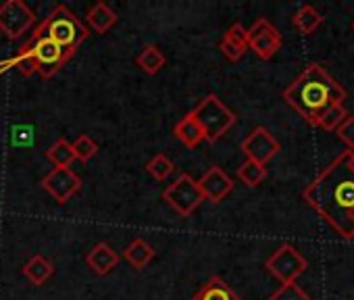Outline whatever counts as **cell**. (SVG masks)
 Listing matches in <instances>:
<instances>
[{
	"mask_svg": "<svg viewBox=\"0 0 354 300\" xmlns=\"http://www.w3.org/2000/svg\"><path fill=\"white\" fill-rule=\"evenodd\" d=\"M238 178L242 184H246L248 188H257L263 184V180L267 178V167L259 165L254 161H244L238 169Z\"/></svg>",
	"mask_w": 354,
	"mask_h": 300,
	"instance_id": "obj_23",
	"label": "cell"
},
{
	"mask_svg": "<svg viewBox=\"0 0 354 300\" xmlns=\"http://www.w3.org/2000/svg\"><path fill=\"white\" fill-rule=\"evenodd\" d=\"M42 188L53 196V200H57L59 205H65L69 198H73L80 188H82V180L75 171L69 169H53L44 180H42Z\"/></svg>",
	"mask_w": 354,
	"mask_h": 300,
	"instance_id": "obj_11",
	"label": "cell"
},
{
	"mask_svg": "<svg viewBox=\"0 0 354 300\" xmlns=\"http://www.w3.org/2000/svg\"><path fill=\"white\" fill-rule=\"evenodd\" d=\"M350 153H352V163H354V150H350Z\"/></svg>",
	"mask_w": 354,
	"mask_h": 300,
	"instance_id": "obj_31",
	"label": "cell"
},
{
	"mask_svg": "<svg viewBox=\"0 0 354 300\" xmlns=\"http://www.w3.org/2000/svg\"><path fill=\"white\" fill-rule=\"evenodd\" d=\"M53 273H55L53 263H50L46 256H42V254L32 256V259L26 263V267H24V275H26L34 285H42V283H46V281L53 277Z\"/></svg>",
	"mask_w": 354,
	"mask_h": 300,
	"instance_id": "obj_17",
	"label": "cell"
},
{
	"mask_svg": "<svg viewBox=\"0 0 354 300\" xmlns=\"http://www.w3.org/2000/svg\"><path fill=\"white\" fill-rule=\"evenodd\" d=\"M11 67H15V61H13V59L3 61V63H0V73H5V71H7V69H11Z\"/></svg>",
	"mask_w": 354,
	"mask_h": 300,
	"instance_id": "obj_30",
	"label": "cell"
},
{
	"mask_svg": "<svg viewBox=\"0 0 354 300\" xmlns=\"http://www.w3.org/2000/svg\"><path fill=\"white\" fill-rule=\"evenodd\" d=\"M246 32H248V48H252L257 53V57L263 59V61L273 59L279 53L281 44H283V38H281L279 30L265 17L257 19L252 24V28L246 30Z\"/></svg>",
	"mask_w": 354,
	"mask_h": 300,
	"instance_id": "obj_9",
	"label": "cell"
},
{
	"mask_svg": "<svg viewBox=\"0 0 354 300\" xmlns=\"http://www.w3.org/2000/svg\"><path fill=\"white\" fill-rule=\"evenodd\" d=\"M302 198L344 240H354V163L344 150L302 190Z\"/></svg>",
	"mask_w": 354,
	"mask_h": 300,
	"instance_id": "obj_1",
	"label": "cell"
},
{
	"mask_svg": "<svg viewBox=\"0 0 354 300\" xmlns=\"http://www.w3.org/2000/svg\"><path fill=\"white\" fill-rule=\"evenodd\" d=\"M86 261H88V265H90V269H92L94 273L106 275V273H111V271L119 265V254H117L106 242H100V244H96V246L88 252Z\"/></svg>",
	"mask_w": 354,
	"mask_h": 300,
	"instance_id": "obj_14",
	"label": "cell"
},
{
	"mask_svg": "<svg viewBox=\"0 0 354 300\" xmlns=\"http://www.w3.org/2000/svg\"><path fill=\"white\" fill-rule=\"evenodd\" d=\"M165 203L182 217H190L205 200L198 182L190 176V174H182L173 184H169V188H165L162 192Z\"/></svg>",
	"mask_w": 354,
	"mask_h": 300,
	"instance_id": "obj_6",
	"label": "cell"
},
{
	"mask_svg": "<svg viewBox=\"0 0 354 300\" xmlns=\"http://www.w3.org/2000/svg\"><path fill=\"white\" fill-rule=\"evenodd\" d=\"M279 142L267 127H254L242 142V153L246 155V161H254L259 165H267L277 153Z\"/></svg>",
	"mask_w": 354,
	"mask_h": 300,
	"instance_id": "obj_10",
	"label": "cell"
},
{
	"mask_svg": "<svg viewBox=\"0 0 354 300\" xmlns=\"http://www.w3.org/2000/svg\"><path fill=\"white\" fill-rule=\"evenodd\" d=\"M21 50H26V53H30L34 57L36 67H38V73L44 79H50L53 75H57L69 63L65 50L57 42H53L50 38L42 36L38 30L32 34V38L26 42V46Z\"/></svg>",
	"mask_w": 354,
	"mask_h": 300,
	"instance_id": "obj_5",
	"label": "cell"
},
{
	"mask_svg": "<svg viewBox=\"0 0 354 300\" xmlns=\"http://www.w3.org/2000/svg\"><path fill=\"white\" fill-rule=\"evenodd\" d=\"M173 133H175V138H177V140H180L182 144H186L188 148H196V146L205 140V135H203L201 127L196 125V121L192 119V115H190V113H188L182 121H177V125H175Z\"/></svg>",
	"mask_w": 354,
	"mask_h": 300,
	"instance_id": "obj_18",
	"label": "cell"
},
{
	"mask_svg": "<svg viewBox=\"0 0 354 300\" xmlns=\"http://www.w3.org/2000/svg\"><path fill=\"white\" fill-rule=\"evenodd\" d=\"M190 115L196 121V125L201 127L205 140L211 142V144H215L221 135H225L234 127V123L238 119L236 113L217 94L205 96L194 106V111Z\"/></svg>",
	"mask_w": 354,
	"mask_h": 300,
	"instance_id": "obj_4",
	"label": "cell"
},
{
	"mask_svg": "<svg viewBox=\"0 0 354 300\" xmlns=\"http://www.w3.org/2000/svg\"><path fill=\"white\" fill-rule=\"evenodd\" d=\"M192 300H240V296L225 279L215 275L207 283H203V288L192 296Z\"/></svg>",
	"mask_w": 354,
	"mask_h": 300,
	"instance_id": "obj_15",
	"label": "cell"
},
{
	"mask_svg": "<svg viewBox=\"0 0 354 300\" xmlns=\"http://www.w3.org/2000/svg\"><path fill=\"white\" fill-rule=\"evenodd\" d=\"M46 159L55 165V169H69L71 163L75 161L73 148L65 138H59L48 150H46Z\"/></svg>",
	"mask_w": 354,
	"mask_h": 300,
	"instance_id": "obj_20",
	"label": "cell"
},
{
	"mask_svg": "<svg viewBox=\"0 0 354 300\" xmlns=\"http://www.w3.org/2000/svg\"><path fill=\"white\" fill-rule=\"evenodd\" d=\"M198 188L205 196V200H211V203H221L225 200L232 190H234V182L232 178L221 169V167H211L201 180H198Z\"/></svg>",
	"mask_w": 354,
	"mask_h": 300,
	"instance_id": "obj_12",
	"label": "cell"
},
{
	"mask_svg": "<svg viewBox=\"0 0 354 300\" xmlns=\"http://www.w3.org/2000/svg\"><path fill=\"white\" fill-rule=\"evenodd\" d=\"M335 133H337V138L350 148V150H354V117H346L344 119V123L335 129Z\"/></svg>",
	"mask_w": 354,
	"mask_h": 300,
	"instance_id": "obj_28",
	"label": "cell"
},
{
	"mask_svg": "<svg viewBox=\"0 0 354 300\" xmlns=\"http://www.w3.org/2000/svg\"><path fill=\"white\" fill-rule=\"evenodd\" d=\"M269 300H310V298L296 281H292V283H281V288L273 292Z\"/></svg>",
	"mask_w": 354,
	"mask_h": 300,
	"instance_id": "obj_27",
	"label": "cell"
},
{
	"mask_svg": "<svg viewBox=\"0 0 354 300\" xmlns=\"http://www.w3.org/2000/svg\"><path fill=\"white\" fill-rule=\"evenodd\" d=\"M219 50L223 53V57L227 61H240L244 57V53L248 50V32L242 24H234L225 36L221 38V44H219Z\"/></svg>",
	"mask_w": 354,
	"mask_h": 300,
	"instance_id": "obj_13",
	"label": "cell"
},
{
	"mask_svg": "<svg viewBox=\"0 0 354 300\" xmlns=\"http://www.w3.org/2000/svg\"><path fill=\"white\" fill-rule=\"evenodd\" d=\"M267 271L281 283H292L296 281L308 267L306 259L294 248L292 244H281L267 261H265Z\"/></svg>",
	"mask_w": 354,
	"mask_h": 300,
	"instance_id": "obj_7",
	"label": "cell"
},
{
	"mask_svg": "<svg viewBox=\"0 0 354 300\" xmlns=\"http://www.w3.org/2000/svg\"><path fill=\"white\" fill-rule=\"evenodd\" d=\"M352 30H354V21H352Z\"/></svg>",
	"mask_w": 354,
	"mask_h": 300,
	"instance_id": "obj_32",
	"label": "cell"
},
{
	"mask_svg": "<svg viewBox=\"0 0 354 300\" xmlns=\"http://www.w3.org/2000/svg\"><path fill=\"white\" fill-rule=\"evenodd\" d=\"M283 100L308 123L317 125L327 109L344 104L346 90L319 63H310L286 90Z\"/></svg>",
	"mask_w": 354,
	"mask_h": 300,
	"instance_id": "obj_2",
	"label": "cell"
},
{
	"mask_svg": "<svg viewBox=\"0 0 354 300\" xmlns=\"http://www.w3.org/2000/svg\"><path fill=\"white\" fill-rule=\"evenodd\" d=\"M42 36H46V38H50L53 42H57L63 50H65V55H67V59H71L75 53H77V48L86 42V38H88V30H86V26L80 21V17L73 13V11H69V7H65V5H59V7H55L53 11H50V15L36 28Z\"/></svg>",
	"mask_w": 354,
	"mask_h": 300,
	"instance_id": "obj_3",
	"label": "cell"
},
{
	"mask_svg": "<svg viewBox=\"0 0 354 300\" xmlns=\"http://www.w3.org/2000/svg\"><path fill=\"white\" fill-rule=\"evenodd\" d=\"M348 117V113H346V109H344V104H333L331 109H327L325 113H323V117L319 119V127L321 129H325V131H335L342 123H344V119Z\"/></svg>",
	"mask_w": 354,
	"mask_h": 300,
	"instance_id": "obj_26",
	"label": "cell"
},
{
	"mask_svg": "<svg viewBox=\"0 0 354 300\" xmlns=\"http://www.w3.org/2000/svg\"><path fill=\"white\" fill-rule=\"evenodd\" d=\"M125 259H127V263H129L131 267L144 269V267L154 259V250H152V246H150L146 240L136 238V240L125 248Z\"/></svg>",
	"mask_w": 354,
	"mask_h": 300,
	"instance_id": "obj_21",
	"label": "cell"
},
{
	"mask_svg": "<svg viewBox=\"0 0 354 300\" xmlns=\"http://www.w3.org/2000/svg\"><path fill=\"white\" fill-rule=\"evenodd\" d=\"M292 21H294V28H296L302 36H310V34L323 24V17H321V13H319L315 7L302 5V7L296 11V15L292 17Z\"/></svg>",
	"mask_w": 354,
	"mask_h": 300,
	"instance_id": "obj_19",
	"label": "cell"
},
{
	"mask_svg": "<svg viewBox=\"0 0 354 300\" xmlns=\"http://www.w3.org/2000/svg\"><path fill=\"white\" fill-rule=\"evenodd\" d=\"M71 148H73L75 159L82 161V163L90 161V159L98 153V144H96L90 135H86V133L77 135L75 142H71Z\"/></svg>",
	"mask_w": 354,
	"mask_h": 300,
	"instance_id": "obj_25",
	"label": "cell"
},
{
	"mask_svg": "<svg viewBox=\"0 0 354 300\" xmlns=\"http://www.w3.org/2000/svg\"><path fill=\"white\" fill-rule=\"evenodd\" d=\"M146 171H148L154 180L165 182V180L175 171V165H173V161H171L169 157L156 155V157H152V159L146 163Z\"/></svg>",
	"mask_w": 354,
	"mask_h": 300,
	"instance_id": "obj_24",
	"label": "cell"
},
{
	"mask_svg": "<svg viewBox=\"0 0 354 300\" xmlns=\"http://www.w3.org/2000/svg\"><path fill=\"white\" fill-rule=\"evenodd\" d=\"M117 13L109 7V5H104V3H96L90 11H88V15H86V21H88V26L98 34V36H104L115 24H117Z\"/></svg>",
	"mask_w": 354,
	"mask_h": 300,
	"instance_id": "obj_16",
	"label": "cell"
},
{
	"mask_svg": "<svg viewBox=\"0 0 354 300\" xmlns=\"http://www.w3.org/2000/svg\"><path fill=\"white\" fill-rule=\"evenodd\" d=\"M165 55L160 53V48H156V46H146V48H142V53L136 57V63H138V67L144 71V73H148V75H156L162 67H165Z\"/></svg>",
	"mask_w": 354,
	"mask_h": 300,
	"instance_id": "obj_22",
	"label": "cell"
},
{
	"mask_svg": "<svg viewBox=\"0 0 354 300\" xmlns=\"http://www.w3.org/2000/svg\"><path fill=\"white\" fill-rule=\"evenodd\" d=\"M34 24L36 15L24 0H7L0 7V32L9 40H19Z\"/></svg>",
	"mask_w": 354,
	"mask_h": 300,
	"instance_id": "obj_8",
	"label": "cell"
},
{
	"mask_svg": "<svg viewBox=\"0 0 354 300\" xmlns=\"http://www.w3.org/2000/svg\"><path fill=\"white\" fill-rule=\"evenodd\" d=\"M13 61H15V67H17L24 75H34V73H38V67H36L34 57H32L30 53H26V50H19V55H17Z\"/></svg>",
	"mask_w": 354,
	"mask_h": 300,
	"instance_id": "obj_29",
	"label": "cell"
}]
</instances>
